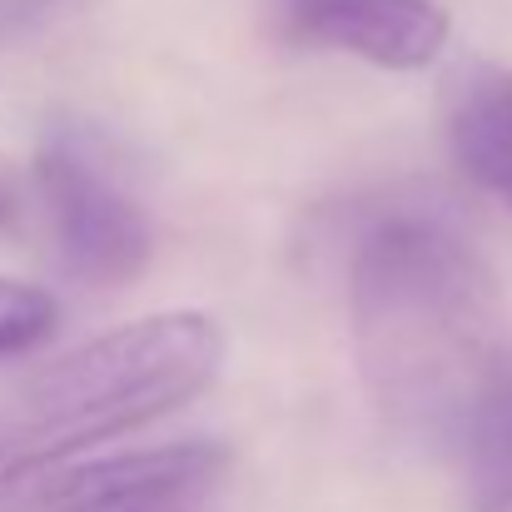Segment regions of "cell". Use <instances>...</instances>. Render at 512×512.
I'll return each mask as SVG.
<instances>
[{
	"label": "cell",
	"mask_w": 512,
	"mask_h": 512,
	"mask_svg": "<svg viewBox=\"0 0 512 512\" xmlns=\"http://www.w3.org/2000/svg\"><path fill=\"white\" fill-rule=\"evenodd\" d=\"M458 453H463V473L473 488V508L512 512V368L463 423Z\"/></svg>",
	"instance_id": "52a82bcc"
},
{
	"label": "cell",
	"mask_w": 512,
	"mask_h": 512,
	"mask_svg": "<svg viewBox=\"0 0 512 512\" xmlns=\"http://www.w3.org/2000/svg\"><path fill=\"white\" fill-rule=\"evenodd\" d=\"M229 358L204 309H160L40 363L0 418V473L45 468L125 443L199 403Z\"/></svg>",
	"instance_id": "7a4b0ae2"
},
{
	"label": "cell",
	"mask_w": 512,
	"mask_h": 512,
	"mask_svg": "<svg viewBox=\"0 0 512 512\" xmlns=\"http://www.w3.org/2000/svg\"><path fill=\"white\" fill-rule=\"evenodd\" d=\"M269 10L289 45L348 55L383 75H423L453 40V15L438 0H269Z\"/></svg>",
	"instance_id": "5b68a950"
},
{
	"label": "cell",
	"mask_w": 512,
	"mask_h": 512,
	"mask_svg": "<svg viewBox=\"0 0 512 512\" xmlns=\"http://www.w3.org/2000/svg\"><path fill=\"white\" fill-rule=\"evenodd\" d=\"M55 329H60V299L45 284L0 274V363L40 353L55 339Z\"/></svg>",
	"instance_id": "ba28073f"
},
{
	"label": "cell",
	"mask_w": 512,
	"mask_h": 512,
	"mask_svg": "<svg viewBox=\"0 0 512 512\" xmlns=\"http://www.w3.org/2000/svg\"><path fill=\"white\" fill-rule=\"evenodd\" d=\"M30 174L65 279L85 289H125L150 269L155 229L80 125H50L35 145Z\"/></svg>",
	"instance_id": "3957f363"
},
{
	"label": "cell",
	"mask_w": 512,
	"mask_h": 512,
	"mask_svg": "<svg viewBox=\"0 0 512 512\" xmlns=\"http://www.w3.org/2000/svg\"><path fill=\"white\" fill-rule=\"evenodd\" d=\"M348 339L368 398L458 443L512 368L508 299L468 234L433 214H383L348 254Z\"/></svg>",
	"instance_id": "6da1fadb"
},
{
	"label": "cell",
	"mask_w": 512,
	"mask_h": 512,
	"mask_svg": "<svg viewBox=\"0 0 512 512\" xmlns=\"http://www.w3.org/2000/svg\"><path fill=\"white\" fill-rule=\"evenodd\" d=\"M448 155L483 194H493L512 214V70L508 65H468L448 85L443 100Z\"/></svg>",
	"instance_id": "8992f818"
},
{
	"label": "cell",
	"mask_w": 512,
	"mask_h": 512,
	"mask_svg": "<svg viewBox=\"0 0 512 512\" xmlns=\"http://www.w3.org/2000/svg\"><path fill=\"white\" fill-rule=\"evenodd\" d=\"M20 229V209H15V199H10V189L0 184V239H10Z\"/></svg>",
	"instance_id": "9c48e42d"
},
{
	"label": "cell",
	"mask_w": 512,
	"mask_h": 512,
	"mask_svg": "<svg viewBox=\"0 0 512 512\" xmlns=\"http://www.w3.org/2000/svg\"><path fill=\"white\" fill-rule=\"evenodd\" d=\"M229 478V448L179 438L100 448L85 458L0 473V512H209Z\"/></svg>",
	"instance_id": "277c9868"
}]
</instances>
